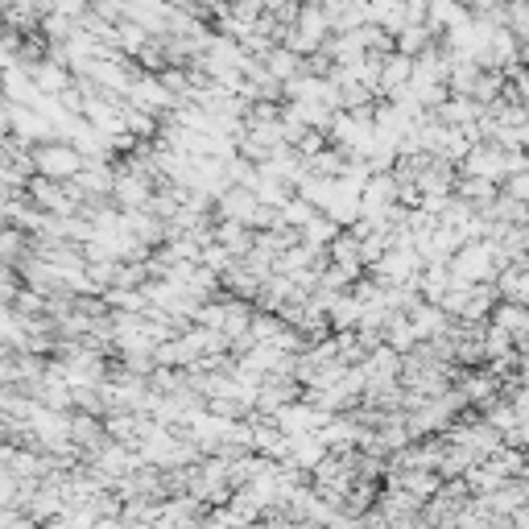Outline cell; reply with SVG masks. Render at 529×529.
<instances>
[{
    "instance_id": "obj_1",
    "label": "cell",
    "mask_w": 529,
    "mask_h": 529,
    "mask_svg": "<svg viewBox=\"0 0 529 529\" xmlns=\"http://www.w3.org/2000/svg\"><path fill=\"white\" fill-rule=\"evenodd\" d=\"M34 174L46 178V182H75L79 170H83V158L67 145V141H54V145H38L34 153Z\"/></svg>"
},
{
    "instance_id": "obj_2",
    "label": "cell",
    "mask_w": 529,
    "mask_h": 529,
    "mask_svg": "<svg viewBox=\"0 0 529 529\" xmlns=\"http://www.w3.org/2000/svg\"><path fill=\"white\" fill-rule=\"evenodd\" d=\"M112 199L124 207V215H129V211H145L149 199H153V182L145 174H137V170H116Z\"/></svg>"
},
{
    "instance_id": "obj_3",
    "label": "cell",
    "mask_w": 529,
    "mask_h": 529,
    "mask_svg": "<svg viewBox=\"0 0 529 529\" xmlns=\"http://www.w3.org/2000/svg\"><path fill=\"white\" fill-rule=\"evenodd\" d=\"M220 215H224V224H244V228H253V220H257V211H261V203H257V195L253 191H244V186H228V191L220 195Z\"/></svg>"
},
{
    "instance_id": "obj_4",
    "label": "cell",
    "mask_w": 529,
    "mask_h": 529,
    "mask_svg": "<svg viewBox=\"0 0 529 529\" xmlns=\"http://www.w3.org/2000/svg\"><path fill=\"white\" fill-rule=\"evenodd\" d=\"M410 79H414V62H410V58H401V54H389V58H385V67H381V83H377V91H389V96L397 100V91H406Z\"/></svg>"
},
{
    "instance_id": "obj_5",
    "label": "cell",
    "mask_w": 529,
    "mask_h": 529,
    "mask_svg": "<svg viewBox=\"0 0 529 529\" xmlns=\"http://www.w3.org/2000/svg\"><path fill=\"white\" fill-rule=\"evenodd\" d=\"M414 290H422L430 306H439V302L447 298V290H451V273H447V265H430V269H422V273L414 277Z\"/></svg>"
},
{
    "instance_id": "obj_6",
    "label": "cell",
    "mask_w": 529,
    "mask_h": 529,
    "mask_svg": "<svg viewBox=\"0 0 529 529\" xmlns=\"http://www.w3.org/2000/svg\"><path fill=\"white\" fill-rule=\"evenodd\" d=\"M393 476H397V488L410 492V496H434L443 488V480L434 472H393Z\"/></svg>"
},
{
    "instance_id": "obj_7",
    "label": "cell",
    "mask_w": 529,
    "mask_h": 529,
    "mask_svg": "<svg viewBox=\"0 0 529 529\" xmlns=\"http://www.w3.org/2000/svg\"><path fill=\"white\" fill-rule=\"evenodd\" d=\"M525 195H529V170H525V174H509V178H505V199L521 203Z\"/></svg>"
}]
</instances>
